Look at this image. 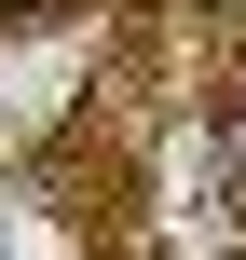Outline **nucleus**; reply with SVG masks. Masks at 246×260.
Instances as JSON below:
<instances>
[{
    "label": "nucleus",
    "mask_w": 246,
    "mask_h": 260,
    "mask_svg": "<svg viewBox=\"0 0 246 260\" xmlns=\"http://www.w3.org/2000/svg\"><path fill=\"white\" fill-rule=\"evenodd\" d=\"M219 178H233V192H246V110H233V123H219Z\"/></svg>",
    "instance_id": "1"
},
{
    "label": "nucleus",
    "mask_w": 246,
    "mask_h": 260,
    "mask_svg": "<svg viewBox=\"0 0 246 260\" xmlns=\"http://www.w3.org/2000/svg\"><path fill=\"white\" fill-rule=\"evenodd\" d=\"M0 233H14V219H0Z\"/></svg>",
    "instance_id": "2"
}]
</instances>
